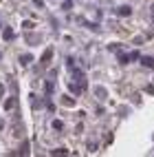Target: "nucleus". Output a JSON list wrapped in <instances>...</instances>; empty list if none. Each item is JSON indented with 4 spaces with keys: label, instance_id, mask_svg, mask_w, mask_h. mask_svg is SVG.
Here are the masks:
<instances>
[{
    "label": "nucleus",
    "instance_id": "f257e3e1",
    "mask_svg": "<svg viewBox=\"0 0 154 157\" xmlns=\"http://www.w3.org/2000/svg\"><path fill=\"white\" fill-rule=\"evenodd\" d=\"M141 62H143V64H145V67H150V69L154 67V60H152V58H143Z\"/></svg>",
    "mask_w": 154,
    "mask_h": 157
},
{
    "label": "nucleus",
    "instance_id": "f03ea898",
    "mask_svg": "<svg viewBox=\"0 0 154 157\" xmlns=\"http://www.w3.org/2000/svg\"><path fill=\"white\" fill-rule=\"evenodd\" d=\"M119 13L121 16H130V7H119Z\"/></svg>",
    "mask_w": 154,
    "mask_h": 157
},
{
    "label": "nucleus",
    "instance_id": "7ed1b4c3",
    "mask_svg": "<svg viewBox=\"0 0 154 157\" xmlns=\"http://www.w3.org/2000/svg\"><path fill=\"white\" fill-rule=\"evenodd\" d=\"M51 56H53V51H46V53H44V58H42V62H44V64L51 60Z\"/></svg>",
    "mask_w": 154,
    "mask_h": 157
},
{
    "label": "nucleus",
    "instance_id": "20e7f679",
    "mask_svg": "<svg viewBox=\"0 0 154 157\" xmlns=\"http://www.w3.org/2000/svg\"><path fill=\"white\" fill-rule=\"evenodd\" d=\"M13 104H16L13 100H7V102H5V109H13Z\"/></svg>",
    "mask_w": 154,
    "mask_h": 157
},
{
    "label": "nucleus",
    "instance_id": "39448f33",
    "mask_svg": "<svg viewBox=\"0 0 154 157\" xmlns=\"http://www.w3.org/2000/svg\"><path fill=\"white\" fill-rule=\"evenodd\" d=\"M2 91H5V86H2V84H0V95H2Z\"/></svg>",
    "mask_w": 154,
    "mask_h": 157
}]
</instances>
